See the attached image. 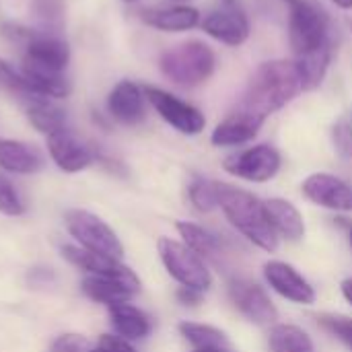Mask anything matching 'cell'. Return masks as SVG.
<instances>
[{
    "label": "cell",
    "mask_w": 352,
    "mask_h": 352,
    "mask_svg": "<svg viewBox=\"0 0 352 352\" xmlns=\"http://www.w3.org/2000/svg\"><path fill=\"white\" fill-rule=\"evenodd\" d=\"M299 93H303V85L295 60H270L256 68L237 109L266 122L268 116L283 109Z\"/></svg>",
    "instance_id": "obj_1"
},
{
    "label": "cell",
    "mask_w": 352,
    "mask_h": 352,
    "mask_svg": "<svg viewBox=\"0 0 352 352\" xmlns=\"http://www.w3.org/2000/svg\"><path fill=\"white\" fill-rule=\"evenodd\" d=\"M219 206L231 225L241 231L254 245L266 252H274L278 248V235L268 223L264 202H260L254 194L229 184H219Z\"/></svg>",
    "instance_id": "obj_2"
},
{
    "label": "cell",
    "mask_w": 352,
    "mask_h": 352,
    "mask_svg": "<svg viewBox=\"0 0 352 352\" xmlns=\"http://www.w3.org/2000/svg\"><path fill=\"white\" fill-rule=\"evenodd\" d=\"M159 70L173 85L194 89L214 74L217 54L202 39H186L161 54Z\"/></svg>",
    "instance_id": "obj_3"
},
{
    "label": "cell",
    "mask_w": 352,
    "mask_h": 352,
    "mask_svg": "<svg viewBox=\"0 0 352 352\" xmlns=\"http://www.w3.org/2000/svg\"><path fill=\"white\" fill-rule=\"evenodd\" d=\"M289 4V41L295 58L332 45L330 16L311 0H285Z\"/></svg>",
    "instance_id": "obj_4"
},
{
    "label": "cell",
    "mask_w": 352,
    "mask_h": 352,
    "mask_svg": "<svg viewBox=\"0 0 352 352\" xmlns=\"http://www.w3.org/2000/svg\"><path fill=\"white\" fill-rule=\"evenodd\" d=\"M159 254H161V260H163L167 272L182 287L196 289L200 293H204L210 287L212 278L204 264V258H200L186 243L163 237V239H159Z\"/></svg>",
    "instance_id": "obj_5"
},
{
    "label": "cell",
    "mask_w": 352,
    "mask_h": 352,
    "mask_svg": "<svg viewBox=\"0 0 352 352\" xmlns=\"http://www.w3.org/2000/svg\"><path fill=\"white\" fill-rule=\"evenodd\" d=\"M68 233L89 252L103 254L109 258L120 260L124 256V248L118 239V235L111 231V227L101 221L99 217L87 212V210H68L64 217Z\"/></svg>",
    "instance_id": "obj_6"
},
{
    "label": "cell",
    "mask_w": 352,
    "mask_h": 352,
    "mask_svg": "<svg viewBox=\"0 0 352 352\" xmlns=\"http://www.w3.org/2000/svg\"><path fill=\"white\" fill-rule=\"evenodd\" d=\"M144 89V95H146V101L155 107V111L171 126L175 128L177 132L182 134H188V136H196L204 130L206 126V118L204 113L194 107L192 103L159 89V87H153V85H146L142 87Z\"/></svg>",
    "instance_id": "obj_7"
},
{
    "label": "cell",
    "mask_w": 352,
    "mask_h": 352,
    "mask_svg": "<svg viewBox=\"0 0 352 352\" xmlns=\"http://www.w3.org/2000/svg\"><path fill=\"white\" fill-rule=\"evenodd\" d=\"M280 165H283L280 153L270 144H256L252 148L227 157L223 163L227 173L254 184L270 182L278 173Z\"/></svg>",
    "instance_id": "obj_8"
},
{
    "label": "cell",
    "mask_w": 352,
    "mask_h": 352,
    "mask_svg": "<svg viewBox=\"0 0 352 352\" xmlns=\"http://www.w3.org/2000/svg\"><path fill=\"white\" fill-rule=\"evenodd\" d=\"M229 299L235 309L254 324L268 326L278 318V311L266 291L250 278L229 280Z\"/></svg>",
    "instance_id": "obj_9"
},
{
    "label": "cell",
    "mask_w": 352,
    "mask_h": 352,
    "mask_svg": "<svg viewBox=\"0 0 352 352\" xmlns=\"http://www.w3.org/2000/svg\"><path fill=\"white\" fill-rule=\"evenodd\" d=\"M202 29L212 39L225 43V45H241L250 37V21L245 16V10L241 6H227L221 4L219 8L210 10L202 21Z\"/></svg>",
    "instance_id": "obj_10"
},
{
    "label": "cell",
    "mask_w": 352,
    "mask_h": 352,
    "mask_svg": "<svg viewBox=\"0 0 352 352\" xmlns=\"http://www.w3.org/2000/svg\"><path fill=\"white\" fill-rule=\"evenodd\" d=\"M23 64L54 72H66L70 64V47L60 35L52 31H35L31 41L25 45Z\"/></svg>",
    "instance_id": "obj_11"
},
{
    "label": "cell",
    "mask_w": 352,
    "mask_h": 352,
    "mask_svg": "<svg viewBox=\"0 0 352 352\" xmlns=\"http://www.w3.org/2000/svg\"><path fill=\"white\" fill-rule=\"evenodd\" d=\"M303 194L318 206L336 210V212H351L352 210V186L344 179L330 175V173H314L309 175L303 186Z\"/></svg>",
    "instance_id": "obj_12"
},
{
    "label": "cell",
    "mask_w": 352,
    "mask_h": 352,
    "mask_svg": "<svg viewBox=\"0 0 352 352\" xmlns=\"http://www.w3.org/2000/svg\"><path fill=\"white\" fill-rule=\"evenodd\" d=\"M47 151L54 163L66 173L82 171L95 161V151L87 146L68 126L47 136Z\"/></svg>",
    "instance_id": "obj_13"
},
{
    "label": "cell",
    "mask_w": 352,
    "mask_h": 352,
    "mask_svg": "<svg viewBox=\"0 0 352 352\" xmlns=\"http://www.w3.org/2000/svg\"><path fill=\"white\" fill-rule=\"evenodd\" d=\"M146 103L144 89L132 80H120L107 95L109 116L124 126L140 124L146 118Z\"/></svg>",
    "instance_id": "obj_14"
},
{
    "label": "cell",
    "mask_w": 352,
    "mask_h": 352,
    "mask_svg": "<svg viewBox=\"0 0 352 352\" xmlns=\"http://www.w3.org/2000/svg\"><path fill=\"white\" fill-rule=\"evenodd\" d=\"M264 276L268 285L285 299L299 303V305H311L316 301L314 287L287 262L272 260L264 266Z\"/></svg>",
    "instance_id": "obj_15"
},
{
    "label": "cell",
    "mask_w": 352,
    "mask_h": 352,
    "mask_svg": "<svg viewBox=\"0 0 352 352\" xmlns=\"http://www.w3.org/2000/svg\"><path fill=\"white\" fill-rule=\"evenodd\" d=\"M82 291L89 299L111 307L118 303H128L140 291V280H138V276L111 278V276L87 274L82 280Z\"/></svg>",
    "instance_id": "obj_16"
},
{
    "label": "cell",
    "mask_w": 352,
    "mask_h": 352,
    "mask_svg": "<svg viewBox=\"0 0 352 352\" xmlns=\"http://www.w3.org/2000/svg\"><path fill=\"white\" fill-rule=\"evenodd\" d=\"M142 23L153 29L165 33H179L190 31L200 25V10L188 4H173V6H153L140 12Z\"/></svg>",
    "instance_id": "obj_17"
},
{
    "label": "cell",
    "mask_w": 352,
    "mask_h": 352,
    "mask_svg": "<svg viewBox=\"0 0 352 352\" xmlns=\"http://www.w3.org/2000/svg\"><path fill=\"white\" fill-rule=\"evenodd\" d=\"M264 126V120L235 109L231 111V116H227L214 130L210 136V142L214 146H237V144H245L250 140H254L260 132V128Z\"/></svg>",
    "instance_id": "obj_18"
},
{
    "label": "cell",
    "mask_w": 352,
    "mask_h": 352,
    "mask_svg": "<svg viewBox=\"0 0 352 352\" xmlns=\"http://www.w3.org/2000/svg\"><path fill=\"white\" fill-rule=\"evenodd\" d=\"M62 254H64V258L72 266H76V268L85 270L87 274H93V276H111V278H130V276H136L120 260L109 258V256H103V254L89 252L85 248L66 245V248H62Z\"/></svg>",
    "instance_id": "obj_19"
},
{
    "label": "cell",
    "mask_w": 352,
    "mask_h": 352,
    "mask_svg": "<svg viewBox=\"0 0 352 352\" xmlns=\"http://www.w3.org/2000/svg\"><path fill=\"white\" fill-rule=\"evenodd\" d=\"M43 167V155L27 142L0 138V169L10 173H37Z\"/></svg>",
    "instance_id": "obj_20"
},
{
    "label": "cell",
    "mask_w": 352,
    "mask_h": 352,
    "mask_svg": "<svg viewBox=\"0 0 352 352\" xmlns=\"http://www.w3.org/2000/svg\"><path fill=\"white\" fill-rule=\"evenodd\" d=\"M264 210H266L268 223L272 225V229L278 237H285L289 241H299L305 235L303 217L289 200L270 198L264 202Z\"/></svg>",
    "instance_id": "obj_21"
},
{
    "label": "cell",
    "mask_w": 352,
    "mask_h": 352,
    "mask_svg": "<svg viewBox=\"0 0 352 352\" xmlns=\"http://www.w3.org/2000/svg\"><path fill=\"white\" fill-rule=\"evenodd\" d=\"M109 318H111V326L116 328V332L126 340H140V338L148 336V332H151L148 316L130 303L111 305Z\"/></svg>",
    "instance_id": "obj_22"
},
{
    "label": "cell",
    "mask_w": 352,
    "mask_h": 352,
    "mask_svg": "<svg viewBox=\"0 0 352 352\" xmlns=\"http://www.w3.org/2000/svg\"><path fill=\"white\" fill-rule=\"evenodd\" d=\"M330 62H332V45L295 58L303 91H316L324 82L328 68H330Z\"/></svg>",
    "instance_id": "obj_23"
},
{
    "label": "cell",
    "mask_w": 352,
    "mask_h": 352,
    "mask_svg": "<svg viewBox=\"0 0 352 352\" xmlns=\"http://www.w3.org/2000/svg\"><path fill=\"white\" fill-rule=\"evenodd\" d=\"M27 120L31 122V126L37 132H41L45 136L66 128V113L56 103H52V99H39V101L29 103Z\"/></svg>",
    "instance_id": "obj_24"
},
{
    "label": "cell",
    "mask_w": 352,
    "mask_h": 352,
    "mask_svg": "<svg viewBox=\"0 0 352 352\" xmlns=\"http://www.w3.org/2000/svg\"><path fill=\"white\" fill-rule=\"evenodd\" d=\"M177 231L184 237V243L190 250H194L200 258H212L223 252V239L196 223L182 221L177 223Z\"/></svg>",
    "instance_id": "obj_25"
},
{
    "label": "cell",
    "mask_w": 352,
    "mask_h": 352,
    "mask_svg": "<svg viewBox=\"0 0 352 352\" xmlns=\"http://www.w3.org/2000/svg\"><path fill=\"white\" fill-rule=\"evenodd\" d=\"M270 352H316L311 338L297 326L276 324L268 338Z\"/></svg>",
    "instance_id": "obj_26"
},
{
    "label": "cell",
    "mask_w": 352,
    "mask_h": 352,
    "mask_svg": "<svg viewBox=\"0 0 352 352\" xmlns=\"http://www.w3.org/2000/svg\"><path fill=\"white\" fill-rule=\"evenodd\" d=\"M182 336L192 344L194 351H206V349H229L227 334L221 332L214 326L206 324H194V322H184L179 324Z\"/></svg>",
    "instance_id": "obj_27"
},
{
    "label": "cell",
    "mask_w": 352,
    "mask_h": 352,
    "mask_svg": "<svg viewBox=\"0 0 352 352\" xmlns=\"http://www.w3.org/2000/svg\"><path fill=\"white\" fill-rule=\"evenodd\" d=\"M0 87H2L4 91H8L10 95H14L16 99H21L25 105H29V103L41 99V97H37V95L31 91V87L27 85V80H25L21 68H14L10 62H6V60H2V58H0Z\"/></svg>",
    "instance_id": "obj_28"
},
{
    "label": "cell",
    "mask_w": 352,
    "mask_h": 352,
    "mask_svg": "<svg viewBox=\"0 0 352 352\" xmlns=\"http://www.w3.org/2000/svg\"><path fill=\"white\" fill-rule=\"evenodd\" d=\"M188 196L194 208H198L200 212H210L219 208V182L196 177L188 188Z\"/></svg>",
    "instance_id": "obj_29"
},
{
    "label": "cell",
    "mask_w": 352,
    "mask_h": 352,
    "mask_svg": "<svg viewBox=\"0 0 352 352\" xmlns=\"http://www.w3.org/2000/svg\"><path fill=\"white\" fill-rule=\"evenodd\" d=\"M0 212L6 217H21L25 212V204L23 198L19 196V190L2 173H0Z\"/></svg>",
    "instance_id": "obj_30"
},
{
    "label": "cell",
    "mask_w": 352,
    "mask_h": 352,
    "mask_svg": "<svg viewBox=\"0 0 352 352\" xmlns=\"http://www.w3.org/2000/svg\"><path fill=\"white\" fill-rule=\"evenodd\" d=\"M320 324L324 330H328L330 334H334L336 338H340L349 349H352V320L344 316H322Z\"/></svg>",
    "instance_id": "obj_31"
},
{
    "label": "cell",
    "mask_w": 352,
    "mask_h": 352,
    "mask_svg": "<svg viewBox=\"0 0 352 352\" xmlns=\"http://www.w3.org/2000/svg\"><path fill=\"white\" fill-rule=\"evenodd\" d=\"M93 346L85 336L78 334H62L54 340L50 352H91Z\"/></svg>",
    "instance_id": "obj_32"
},
{
    "label": "cell",
    "mask_w": 352,
    "mask_h": 352,
    "mask_svg": "<svg viewBox=\"0 0 352 352\" xmlns=\"http://www.w3.org/2000/svg\"><path fill=\"white\" fill-rule=\"evenodd\" d=\"M35 14L43 25L54 27L62 19V4L60 0H35Z\"/></svg>",
    "instance_id": "obj_33"
},
{
    "label": "cell",
    "mask_w": 352,
    "mask_h": 352,
    "mask_svg": "<svg viewBox=\"0 0 352 352\" xmlns=\"http://www.w3.org/2000/svg\"><path fill=\"white\" fill-rule=\"evenodd\" d=\"M332 138H334V146L338 148L340 155L352 157V126L346 120H340L332 128Z\"/></svg>",
    "instance_id": "obj_34"
},
{
    "label": "cell",
    "mask_w": 352,
    "mask_h": 352,
    "mask_svg": "<svg viewBox=\"0 0 352 352\" xmlns=\"http://www.w3.org/2000/svg\"><path fill=\"white\" fill-rule=\"evenodd\" d=\"M91 352H136L134 346L122 338V336H111V334H103L97 342V346H93Z\"/></svg>",
    "instance_id": "obj_35"
},
{
    "label": "cell",
    "mask_w": 352,
    "mask_h": 352,
    "mask_svg": "<svg viewBox=\"0 0 352 352\" xmlns=\"http://www.w3.org/2000/svg\"><path fill=\"white\" fill-rule=\"evenodd\" d=\"M2 35L12 41V43H21L23 47L31 41V37L35 35L33 29L25 27V25H19V23H4L2 25Z\"/></svg>",
    "instance_id": "obj_36"
},
{
    "label": "cell",
    "mask_w": 352,
    "mask_h": 352,
    "mask_svg": "<svg viewBox=\"0 0 352 352\" xmlns=\"http://www.w3.org/2000/svg\"><path fill=\"white\" fill-rule=\"evenodd\" d=\"M27 283H29V287H33V289H50V287L56 285V274H54L52 268L37 266V268H31V270H29Z\"/></svg>",
    "instance_id": "obj_37"
},
{
    "label": "cell",
    "mask_w": 352,
    "mask_h": 352,
    "mask_svg": "<svg viewBox=\"0 0 352 352\" xmlns=\"http://www.w3.org/2000/svg\"><path fill=\"white\" fill-rule=\"evenodd\" d=\"M177 299L184 303V305H198L202 301V293L196 291V289H188V287H182L177 291Z\"/></svg>",
    "instance_id": "obj_38"
},
{
    "label": "cell",
    "mask_w": 352,
    "mask_h": 352,
    "mask_svg": "<svg viewBox=\"0 0 352 352\" xmlns=\"http://www.w3.org/2000/svg\"><path fill=\"white\" fill-rule=\"evenodd\" d=\"M342 295H344V299L352 305V278H346L342 283Z\"/></svg>",
    "instance_id": "obj_39"
},
{
    "label": "cell",
    "mask_w": 352,
    "mask_h": 352,
    "mask_svg": "<svg viewBox=\"0 0 352 352\" xmlns=\"http://www.w3.org/2000/svg\"><path fill=\"white\" fill-rule=\"evenodd\" d=\"M338 8H342V10H351L352 8V0H332Z\"/></svg>",
    "instance_id": "obj_40"
},
{
    "label": "cell",
    "mask_w": 352,
    "mask_h": 352,
    "mask_svg": "<svg viewBox=\"0 0 352 352\" xmlns=\"http://www.w3.org/2000/svg\"><path fill=\"white\" fill-rule=\"evenodd\" d=\"M221 4H227V6H241L239 0H221Z\"/></svg>",
    "instance_id": "obj_41"
},
{
    "label": "cell",
    "mask_w": 352,
    "mask_h": 352,
    "mask_svg": "<svg viewBox=\"0 0 352 352\" xmlns=\"http://www.w3.org/2000/svg\"><path fill=\"white\" fill-rule=\"evenodd\" d=\"M194 352H233L231 346L229 349H206V351H194Z\"/></svg>",
    "instance_id": "obj_42"
},
{
    "label": "cell",
    "mask_w": 352,
    "mask_h": 352,
    "mask_svg": "<svg viewBox=\"0 0 352 352\" xmlns=\"http://www.w3.org/2000/svg\"><path fill=\"white\" fill-rule=\"evenodd\" d=\"M346 25H349V29L352 31V16H349V19H346Z\"/></svg>",
    "instance_id": "obj_43"
},
{
    "label": "cell",
    "mask_w": 352,
    "mask_h": 352,
    "mask_svg": "<svg viewBox=\"0 0 352 352\" xmlns=\"http://www.w3.org/2000/svg\"><path fill=\"white\" fill-rule=\"evenodd\" d=\"M122 2H126V4H134V2H138V0H122Z\"/></svg>",
    "instance_id": "obj_44"
},
{
    "label": "cell",
    "mask_w": 352,
    "mask_h": 352,
    "mask_svg": "<svg viewBox=\"0 0 352 352\" xmlns=\"http://www.w3.org/2000/svg\"><path fill=\"white\" fill-rule=\"evenodd\" d=\"M169 2H177L179 4V2H188V0H169Z\"/></svg>",
    "instance_id": "obj_45"
},
{
    "label": "cell",
    "mask_w": 352,
    "mask_h": 352,
    "mask_svg": "<svg viewBox=\"0 0 352 352\" xmlns=\"http://www.w3.org/2000/svg\"><path fill=\"white\" fill-rule=\"evenodd\" d=\"M351 245H352V227H351Z\"/></svg>",
    "instance_id": "obj_46"
}]
</instances>
